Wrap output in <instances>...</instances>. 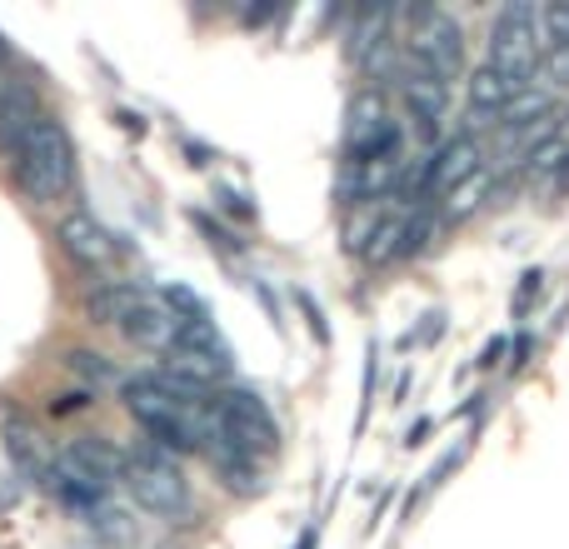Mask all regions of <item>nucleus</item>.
Returning <instances> with one entry per match:
<instances>
[{
    "label": "nucleus",
    "mask_w": 569,
    "mask_h": 549,
    "mask_svg": "<svg viewBox=\"0 0 569 549\" xmlns=\"http://www.w3.org/2000/svg\"><path fill=\"white\" fill-rule=\"evenodd\" d=\"M540 30L550 50H569V0H550L540 6Z\"/></svg>",
    "instance_id": "23"
},
{
    "label": "nucleus",
    "mask_w": 569,
    "mask_h": 549,
    "mask_svg": "<svg viewBox=\"0 0 569 549\" xmlns=\"http://www.w3.org/2000/svg\"><path fill=\"white\" fill-rule=\"evenodd\" d=\"M490 190H495V180H490V170L480 166V176H470L465 186H455L450 196H445V216H450V220H470L475 210L485 206V196H490Z\"/></svg>",
    "instance_id": "19"
},
{
    "label": "nucleus",
    "mask_w": 569,
    "mask_h": 549,
    "mask_svg": "<svg viewBox=\"0 0 569 549\" xmlns=\"http://www.w3.org/2000/svg\"><path fill=\"white\" fill-rule=\"evenodd\" d=\"M410 66L425 70L430 80H440L445 90H450V80L460 76L465 66V30L455 16H445V10H410Z\"/></svg>",
    "instance_id": "6"
},
{
    "label": "nucleus",
    "mask_w": 569,
    "mask_h": 549,
    "mask_svg": "<svg viewBox=\"0 0 569 549\" xmlns=\"http://www.w3.org/2000/svg\"><path fill=\"white\" fill-rule=\"evenodd\" d=\"M170 350H176V370L196 375L200 385L230 375V365H236V355H230L226 335L216 330V320H180Z\"/></svg>",
    "instance_id": "8"
},
{
    "label": "nucleus",
    "mask_w": 569,
    "mask_h": 549,
    "mask_svg": "<svg viewBox=\"0 0 569 549\" xmlns=\"http://www.w3.org/2000/svg\"><path fill=\"white\" fill-rule=\"evenodd\" d=\"M520 90H530V86H520V80H510L505 70H495L490 60H485L480 70H475L470 80H465V100H470V110L475 116H500L505 106H510Z\"/></svg>",
    "instance_id": "14"
},
{
    "label": "nucleus",
    "mask_w": 569,
    "mask_h": 549,
    "mask_svg": "<svg viewBox=\"0 0 569 549\" xmlns=\"http://www.w3.org/2000/svg\"><path fill=\"white\" fill-rule=\"evenodd\" d=\"M500 355H505V340H490V345H485V355H480V365H485V370H490V365L500 360Z\"/></svg>",
    "instance_id": "27"
},
{
    "label": "nucleus",
    "mask_w": 569,
    "mask_h": 549,
    "mask_svg": "<svg viewBox=\"0 0 569 549\" xmlns=\"http://www.w3.org/2000/svg\"><path fill=\"white\" fill-rule=\"evenodd\" d=\"M40 485H46V490L56 495L60 505H70V510H80V515H96L100 505H106V485L90 480V475H86V470H76L70 460L50 465L46 480H40Z\"/></svg>",
    "instance_id": "11"
},
{
    "label": "nucleus",
    "mask_w": 569,
    "mask_h": 549,
    "mask_svg": "<svg viewBox=\"0 0 569 549\" xmlns=\"http://www.w3.org/2000/svg\"><path fill=\"white\" fill-rule=\"evenodd\" d=\"M0 56H6V36H0Z\"/></svg>",
    "instance_id": "28"
},
{
    "label": "nucleus",
    "mask_w": 569,
    "mask_h": 549,
    "mask_svg": "<svg viewBox=\"0 0 569 549\" xmlns=\"http://www.w3.org/2000/svg\"><path fill=\"white\" fill-rule=\"evenodd\" d=\"M216 470H220V475H226V485H230V490H240V495L260 490V475H256V460H246V455H236V450H220V455H216Z\"/></svg>",
    "instance_id": "21"
},
{
    "label": "nucleus",
    "mask_w": 569,
    "mask_h": 549,
    "mask_svg": "<svg viewBox=\"0 0 569 549\" xmlns=\"http://www.w3.org/2000/svg\"><path fill=\"white\" fill-rule=\"evenodd\" d=\"M6 455H10V465H16V475L20 480H46V470H50V460H46V445H40V435L30 430L20 415H10L6 420Z\"/></svg>",
    "instance_id": "17"
},
{
    "label": "nucleus",
    "mask_w": 569,
    "mask_h": 549,
    "mask_svg": "<svg viewBox=\"0 0 569 549\" xmlns=\"http://www.w3.org/2000/svg\"><path fill=\"white\" fill-rule=\"evenodd\" d=\"M160 305H166L176 320H210L206 300H200L190 285H166V290H160Z\"/></svg>",
    "instance_id": "22"
},
{
    "label": "nucleus",
    "mask_w": 569,
    "mask_h": 549,
    "mask_svg": "<svg viewBox=\"0 0 569 549\" xmlns=\"http://www.w3.org/2000/svg\"><path fill=\"white\" fill-rule=\"evenodd\" d=\"M470 176H480V140L455 136L435 150V160H425V190L430 196H450L455 186H465Z\"/></svg>",
    "instance_id": "10"
},
{
    "label": "nucleus",
    "mask_w": 569,
    "mask_h": 549,
    "mask_svg": "<svg viewBox=\"0 0 569 549\" xmlns=\"http://www.w3.org/2000/svg\"><path fill=\"white\" fill-rule=\"evenodd\" d=\"M66 460L76 465V470H86L90 480H100L110 490V480H120V470H126V450H116L110 440H100V435H86V440H70Z\"/></svg>",
    "instance_id": "16"
},
{
    "label": "nucleus",
    "mask_w": 569,
    "mask_h": 549,
    "mask_svg": "<svg viewBox=\"0 0 569 549\" xmlns=\"http://www.w3.org/2000/svg\"><path fill=\"white\" fill-rule=\"evenodd\" d=\"M176 315L166 310V305L156 300H140L136 310L120 320V330H126L130 345H140V350H170V340H176Z\"/></svg>",
    "instance_id": "13"
},
{
    "label": "nucleus",
    "mask_w": 569,
    "mask_h": 549,
    "mask_svg": "<svg viewBox=\"0 0 569 549\" xmlns=\"http://www.w3.org/2000/svg\"><path fill=\"white\" fill-rule=\"evenodd\" d=\"M140 300H146V295H140L136 285H126V280L116 285V280H110V285H100V290L90 295L86 310H90V320H96V325H120Z\"/></svg>",
    "instance_id": "18"
},
{
    "label": "nucleus",
    "mask_w": 569,
    "mask_h": 549,
    "mask_svg": "<svg viewBox=\"0 0 569 549\" xmlns=\"http://www.w3.org/2000/svg\"><path fill=\"white\" fill-rule=\"evenodd\" d=\"M525 166L540 170V176H545V170H565V166H569V130L560 126L555 136H545L540 146H535L530 156H525Z\"/></svg>",
    "instance_id": "20"
},
{
    "label": "nucleus",
    "mask_w": 569,
    "mask_h": 549,
    "mask_svg": "<svg viewBox=\"0 0 569 549\" xmlns=\"http://www.w3.org/2000/svg\"><path fill=\"white\" fill-rule=\"evenodd\" d=\"M86 405H90V395H86V390H66V395H56L50 415H70V410H86Z\"/></svg>",
    "instance_id": "25"
},
{
    "label": "nucleus",
    "mask_w": 569,
    "mask_h": 549,
    "mask_svg": "<svg viewBox=\"0 0 569 549\" xmlns=\"http://www.w3.org/2000/svg\"><path fill=\"white\" fill-rule=\"evenodd\" d=\"M10 176H16L20 196L36 200V206L60 200L70 190V180H76V140H70V130L60 120H40L36 136L26 140V150L10 160Z\"/></svg>",
    "instance_id": "1"
},
{
    "label": "nucleus",
    "mask_w": 569,
    "mask_h": 549,
    "mask_svg": "<svg viewBox=\"0 0 569 549\" xmlns=\"http://www.w3.org/2000/svg\"><path fill=\"white\" fill-rule=\"evenodd\" d=\"M120 480H126V490L136 495L140 510H150L156 520H180V515L190 510V485H186V475H180V465L170 460L166 450H156L150 440L126 450Z\"/></svg>",
    "instance_id": "3"
},
{
    "label": "nucleus",
    "mask_w": 569,
    "mask_h": 549,
    "mask_svg": "<svg viewBox=\"0 0 569 549\" xmlns=\"http://www.w3.org/2000/svg\"><path fill=\"white\" fill-rule=\"evenodd\" d=\"M40 126V110H36V96L30 90H6V100H0V156L16 160L20 150H26V140L36 136Z\"/></svg>",
    "instance_id": "12"
},
{
    "label": "nucleus",
    "mask_w": 569,
    "mask_h": 549,
    "mask_svg": "<svg viewBox=\"0 0 569 549\" xmlns=\"http://www.w3.org/2000/svg\"><path fill=\"white\" fill-rule=\"evenodd\" d=\"M66 365H70L76 375H86L90 385H110V380H116V365H110L106 355H96V350H70Z\"/></svg>",
    "instance_id": "24"
},
{
    "label": "nucleus",
    "mask_w": 569,
    "mask_h": 549,
    "mask_svg": "<svg viewBox=\"0 0 569 549\" xmlns=\"http://www.w3.org/2000/svg\"><path fill=\"white\" fill-rule=\"evenodd\" d=\"M545 56V30H540V6L530 0H510L490 26V66L505 70L510 80L530 86Z\"/></svg>",
    "instance_id": "5"
},
{
    "label": "nucleus",
    "mask_w": 569,
    "mask_h": 549,
    "mask_svg": "<svg viewBox=\"0 0 569 549\" xmlns=\"http://www.w3.org/2000/svg\"><path fill=\"white\" fill-rule=\"evenodd\" d=\"M400 156V130L385 116L380 96H355L350 126H345V166H375V160Z\"/></svg>",
    "instance_id": "7"
},
{
    "label": "nucleus",
    "mask_w": 569,
    "mask_h": 549,
    "mask_svg": "<svg viewBox=\"0 0 569 549\" xmlns=\"http://www.w3.org/2000/svg\"><path fill=\"white\" fill-rule=\"evenodd\" d=\"M550 76L555 80H569V50H555V56H550Z\"/></svg>",
    "instance_id": "26"
},
{
    "label": "nucleus",
    "mask_w": 569,
    "mask_h": 549,
    "mask_svg": "<svg viewBox=\"0 0 569 549\" xmlns=\"http://www.w3.org/2000/svg\"><path fill=\"white\" fill-rule=\"evenodd\" d=\"M56 240H60V250H66L76 266H90V270H106L110 260H116V250H120L116 236H110L96 216H86V210H76V216L60 220Z\"/></svg>",
    "instance_id": "9"
},
{
    "label": "nucleus",
    "mask_w": 569,
    "mask_h": 549,
    "mask_svg": "<svg viewBox=\"0 0 569 549\" xmlns=\"http://www.w3.org/2000/svg\"><path fill=\"white\" fill-rule=\"evenodd\" d=\"M405 100H410V116H415V126H420V136L430 140L445 120V86L405 60Z\"/></svg>",
    "instance_id": "15"
},
{
    "label": "nucleus",
    "mask_w": 569,
    "mask_h": 549,
    "mask_svg": "<svg viewBox=\"0 0 569 549\" xmlns=\"http://www.w3.org/2000/svg\"><path fill=\"white\" fill-rule=\"evenodd\" d=\"M126 410L140 420V430L150 435V445L166 455H196L206 450V425L190 415V405L170 400L166 390H160L150 375H140V380L126 385Z\"/></svg>",
    "instance_id": "2"
},
{
    "label": "nucleus",
    "mask_w": 569,
    "mask_h": 549,
    "mask_svg": "<svg viewBox=\"0 0 569 549\" xmlns=\"http://www.w3.org/2000/svg\"><path fill=\"white\" fill-rule=\"evenodd\" d=\"M206 420H210V430L220 435V445H226V450H236V455H246V460H256V455H276V445H280L276 415H270L266 400H260V395H250V390L210 395Z\"/></svg>",
    "instance_id": "4"
}]
</instances>
